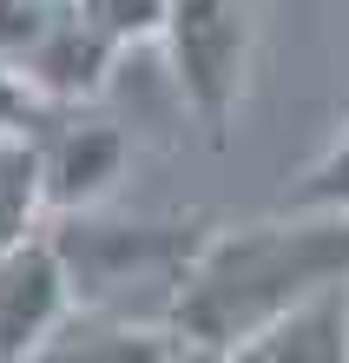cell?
<instances>
[{
    "mask_svg": "<svg viewBox=\"0 0 349 363\" xmlns=\"http://www.w3.org/2000/svg\"><path fill=\"white\" fill-rule=\"evenodd\" d=\"M73 311H79V291H73V271L59 258L53 231L0 251V363L47 357Z\"/></svg>",
    "mask_w": 349,
    "mask_h": 363,
    "instance_id": "cell-4",
    "label": "cell"
},
{
    "mask_svg": "<svg viewBox=\"0 0 349 363\" xmlns=\"http://www.w3.org/2000/svg\"><path fill=\"white\" fill-rule=\"evenodd\" d=\"M79 13H86V20H93V27L125 53V47H145V40H159V33H165L171 0H79Z\"/></svg>",
    "mask_w": 349,
    "mask_h": 363,
    "instance_id": "cell-8",
    "label": "cell"
},
{
    "mask_svg": "<svg viewBox=\"0 0 349 363\" xmlns=\"http://www.w3.org/2000/svg\"><path fill=\"white\" fill-rule=\"evenodd\" d=\"M165 53L185 106L205 119L211 139L231 133V113L251 93L257 60V0H171L165 13Z\"/></svg>",
    "mask_w": 349,
    "mask_h": 363,
    "instance_id": "cell-3",
    "label": "cell"
},
{
    "mask_svg": "<svg viewBox=\"0 0 349 363\" xmlns=\"http://www.w3.org/2000/svg\"><path fill=\"white\" fill-rule=\"evenodd\" d=\"M47 211H53L47 139H33V125L0 119V251L40 238V218Z\"/></svg>",
    "mask_w": 349,
    "mask_h": 363,
    "instance_id": "cell-6",
    "label": "cell"
},
{
    "mask_svg": "<svg viewBox=\"0 0 349 363\" xmlns=\"http://www.w3.org/2000/svg\"><path fill=\"white\" fill-rule=\"evenodd\" d=\"M283 357H310V363H343L349 357V284L297 304L290 317H277L244 350V363H283Z\"/></svg>",
    "mask_w": 349,
    "mask_h": 363,
    "instance_id": "cell-7",
    "label": "cell"
},
{
    "mask_svg": "<svg viewBox=\"0 0 349 363\" xmlns=\"http://www.w3.org/2000/svg\"><path fill=\"white\" fill-rule=\"evenodd\" d=\"M205 238L211 231L198 218H99V205L59 211L53 225V245L73 271L79 304H119V311L132 291H165V311H171V291L191 271Z\"/></svg>",
    "mask_w": 349,
    "mask_h": 363,
    "instance_id": "cell-2",
    "label": "cell"
},
{
    "mask_svg": "<svg viewBox=\"0 0 349 363\" xmlns=\"http://www.w3.org/2000/svg\"><path fill=\"white\" fill-rule=\"evenodd\" d=\"M336 284H349V205L290 199L270 218L211 231L165 317L185 330L191 357H244L277 317Z\"/></svg>",
    "mask_w": 349,
    "mask_h": 363,
    "instance_id": "cell-1",
    "label": "cell"
},
{
    "mask_svg": "<svg viewBox=\"0 0 349 363\" xmlns=\"http://www.w3.org/2000/svg\"><path fill=\"white\" fill-rule=\"evenodd\" d=\"M125 159H132V139L119 125H59L47 139V185H53V211H79L99 205L105 191L125 179Z\"/></svg>",
    "mask_w": 349,
    "mask_h": 363,
    "instance_id": "cell-5",
    "label": "cell"
}]
</instances>
